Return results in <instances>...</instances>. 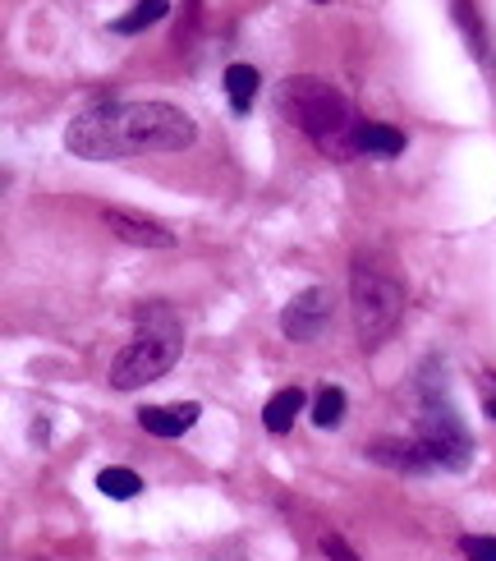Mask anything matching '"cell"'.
<instances>
[{"label": "cell", "mask_w": 496, "mask_h": 561, "mask_svg": "<svg viewBox=\"0 0 496 561\" xmlns=\"http://www.w3.org/2000/svg\"><path fill=\"white\" fill-rule=\"evenodd\" d=\"M198 125L180 106L166 102H120L83 111L65 129V148L83 161H115L134 152H184L193 148Z\"/></svg>", "instance_id": "6da1fadb"}, {"label": "cell", "mask_w": 496, "mask_h": 561, "mask_svg": "<svg viewBox=\"0 0 496 561\" xmlns=\"http://www.w3.org/2000/svg\"><path fill=\"white\" fill-rule=\"evenodd\" d=\"M276 111L290 120L299 134H308L322 152H331L336 161H345L354 148V134H359V115H354L350 97H340L331 83L322 79H285L281 97H276Z\"/></svg>", "instance_id": "7a4b0ae2"}, {"label": "cell", "mask_w": 496, "mask_h": 561, "mask_svg": "<svg viewBox=\"0 0 496 561\" xmlns=\"http://www.w3.org/2000/svg\"><path fill=\"white\" fill-rule=\"evenodd\" d=\"M180 350H184L180 318L170 309H161V304H147V309L138 313V336L111 359V387L134 391V387L157 382L166 368L180 364Z\"/></svg>", "instance_id": "3957f363"}, {"label": "cell", "mask_w": 496, "mask_h": 561, "mask_svg": "<svg viewBox=\"0 0 496 561\" xmlns=\"http://www.w3.org/2000/svg\"><path fill=\"white\" fill-rule=\"evenodd\" d=\"M350 295H354V327L368 345H377L400 318V304H405V290L391 272H377V267L359 263L350 276Z\"/></svg>", "instance_id": "277c9868"}, {"label": "cell", "mask_w": 496, "mask_h": 561, "mask_svg": "<svg viewBox=\"0 0 496 561\" xmlns=\"http://www.w3.org/2000/svg\"><path fill=\"white\" fill-rule=\"evenodd\" d=\"M418 442L432 456V465H446V470H460L469 460V437L455 424V414L446 405H428L423 410V424H418Z\"/></svg>", "instance_id": "5b68a950"}, {"label": "cell", "mask_w": 496, "mask_h": 561, "mask_svg": "<svg viewBox=\"0 0 496 561\" xmlns=\"http://www.w3.org/2000/svg\"><path fill=\"white\" fill-rule=\"evenodd\" d=\"M327 318H331V290L313 286V290H304V295H294L290 304H285L281 327H285L290 341H313V336L327 327Z\"/></svg>", "instance_id": "8992f818"}, {"label": "cell", "mask_w": 496, "mask_h": 561, "mask_svg": "<svg viewBox=\"0 0 496 561\" xmlns=\"http://www.w3.org/2000/svg\"><path fill=\"white\" fill-rule=\"evenodd\" d=\"M102 221L120 235L124 244H143V249H175V230L161 226L152 217H138V212H120V207H106Z\"/></svg>", "instance_id": "52a82bcc"}, {"label": "cell", "mask_w": 496, "mask_h": 561, "mask_svg": "<svg viewBox=\"0 0 496 561\" xmlns=\"http://www.w3.org/2000/svg\"><path fill=\"white\" fill-rule=\"evenodd\" d=\"M138 424H143V433H152V437H180V433H189V428L198 424V405L193 401L143 405V410H138Z\"/></svg>", "instance_id": "ba28073f"}, {"label": "cell", "mask_w": 496, "mask_h": 561, "mask_svg": "<svg viewBox=\"0 0 496 561\" xmlns=\"http://www.w3.org/2000/svg\"><path fill=\"white\" fill-rule=\"evenodd\" d=\"M299 410H304V391L299 387H285V391H276L267 401V410H262V428L267 433H290L294 428V419H299Z\"/></svg>", "instance_id": "9c48e42d"}, {"label": "cell", "mask_w": 496, "mask_h": 561, "mask_svg": "<svg viewBox=\"0 0 496 561\" xmlns=\"http://www.w3.org/2000/svg\"><path fill=\"white\" fill-rule=\"evenodd\" d=\"M354 148L372 152V157H400L405 152V134L391 125H377V120H363L359 134H354Z\"/></svg>", "instance_id": "30bf717a"}, {"label": "cell", "mask_w": 496, "mask_h": 561, "mask_svg": "<svg viewBox=\"0 0 496 561\" xmlns=\"http://www.w3.org/2000/svg\"><path fill=\"white\" fill-rule=\"evenodd\" d=\"M258 88H262V74L253 65H230L226 69V97H230V106H235L239 115L258 102Z\"/></svg>", "instance_id": "8fae6325"}, {"label": "cell", "mask_w": 496, "mask_h": 561, "mask_svg": "<svg viewBox=\"0 0 496 561\" xmlns=\"http://www.w3.org/2000/svg\"><path fill=\"white\" fill-rule=\"evenodd\" d=\"M166 14H170V0H138L134 10L115 19V33L134 37V33H143V28H152V23H161Z\"/></svg>", "instance_id": "7c38bea8"}, {"label": "cell", "mask_w": 496, "mask_h": 561, "mask_svg": "<svg viewBox=\"0 0 496 561\" xmlns=\"http://www.w3.org/2000/svg\"><path fill=\"white\" fill-rule=\"evenodd\" d=\"M97 488H102L106 497H115V502H124V497H138V493H143V479H138L134 470H120V465H111V470L97 474Z\"/></svg>", "instance_id": "4fadbf2b"}, {"label": "cell", "mask_w": 496, "mask_h": 561, "mask_svg": "<svg viewBox=\"0 0 496 561\" xmlns=\"http://www.w3.org/2000/svg\"><path fill=\"white\" fill-rule=\"evenodd\" d=\"M340 414H345V391L340 387H322L313 401V424L317 428H336Z\"/></svg>", "instance_id": "5bb4252c"}, {"label": "cell", "mask_w": 496, "mask_h": 561, "mask_svg": "<svg viewBox=\"0 0 496 561\" xmlns=\"http://www.w3.org/2000/svg\"><path fill=\"white\" fill-rule=\"evenodd\" d=\"M460 548L469 561H496V539H483V534H469Z\"/></svg>", "instance_id": "9a60e30c"}, {"label": "cell", "mask_w": 496, "mask_h": 561, "mask_svg": "<svg viewBox=\"0 0 496 561\" xmlns=\"http://www.w3.org/2000/svg\"><path fill=\"white\" fill-rule=\"evenodd\" d=\"M322 548H327L331 561H359V552H354L350 543L340 539V534H327V539H322Z\"/></svg>", "instance_id": "2e32d148"}, {"label": "cell", "mask_w": 496, "mask_h": 561, "mask_svg": "<svg viewBox=\"0 0 496 561\" xmlns=\"http://www.w3.org/2000/svg\"><path fill=\"white\" fill-rule=\"evenodd\" d=\"M487 414H492V419H496V396H487Z\"/></svg>", "instance_id": "e0dca14e"}]
</instances>
